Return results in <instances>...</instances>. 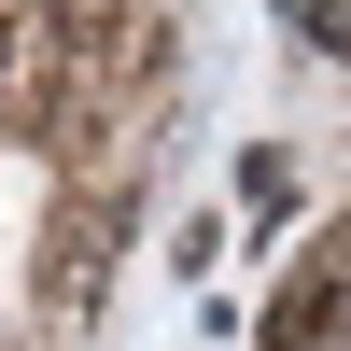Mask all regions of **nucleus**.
Instances as JSON below:
<instances>
[{
    "label": "nucleus",
    "mask_w": 351,
    "mask_h": 351,
    "mask_svg": "<svg viewBox=\"0 0 351 351\" xmlns=\"http://www.w3.org/2000/svg\"><path fill=\"white\" fill-rule=\"evenodd\" d=\"M112 239H127V183H56V211H43V324H84L99 309Z\"/></svg>",
    "instance_id": "obj_1"
},
{
    "label": "nucleus",
    "mask_w": 351,
    "mask_h": 351,
    "mask_svg": "<svg viewBox=\"0 0 351 351\" xmlns=\"http://www.w3.org/2000/svg\"><path fill=\"white\" fill-rule=\"evenodd\" d=\"M337 337H351V295H337V281H309V267H295V281L267 295V351H337Z\"/></svg>",
    "instance_id": "obj_2"
},
{
    "label": "nucleus",
    "mask_w": 351,
    "mask_h": 351,
    "mask_svg": "<svg viewBox=\"0 0 351 351\" xmlns=\"http://www.w3.org/2000/svg\"><path fill=\"white\" fill-rule=\"evenodd\" d=\"M295 267H309V281H337V295H351V211H337V225H324V239H309V253H295Z\"/></svg>",
    "instance_id": "obj_3"
}]
</instances>
